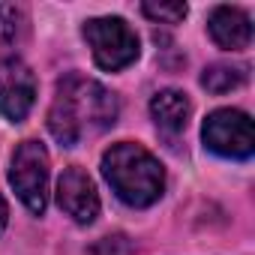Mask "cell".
Returning a JSON list of instances; mask_svg holds the SVG:
<instances>
[{"mask_svg": "<svg viewBox=\"0 0 255 255\" xmlns=\"http://www.w3.org/2000/svg\"><path fill=\"white\" fill-rule=\"evenodd\" d=\"M36 102V75L21 57L0 60V114L21 123Z\"/></svg>", "mask_w": 255, "mask_h": 255, "instance_id": "obj_6", "label": "cell"}, {"mask_svg": "<svg viewBox=\"0 0 255 255\" xmlns=\"http://www.w3.org/2000/svg\"><path fill=\"white\" fill-rule=\"evenodd\" d=\"M57 204L78 225H90L99 216V192H96L90 174L81 171L78 165L63 168V174L57 180Z\"/></svg>", "mask_w": 255, "mask_h": 255, "instance_id": "obj_7", "label": "cell"}, {"mask_svg": "<svg viewBox=\"0 0 255 255\" xmlns=\"http://www.w3.org/2000/svg\"><path fill=\"white\" fill-rule=\"evenodd\" d=\"M243 78H246L243 69H237V66H225V63H213V66L204 69V75H201V87L210 90V93H228V90L240 87Z\"/></svg>", "mask_w": 255, "mask_h": 255, "instance_id": "obj_10", "label": "cell"}, {"mask_svg": "<svg viewBox=\"0 0 255 255\" xmlns=\"http://www.w3.org/2000/svg\"><path fill=\"white\" fill-rule=\"evenodd\" d=\"M27 30V12L15 3H0V42L12 45Z\"/></svg>", "mask_w": 255, "mask_h": 255, "instance_id": "obj_11", "label": "cell"}, {"mask_svg": "<svg viewBox=\"0 0 255 255\" xmlns=\"http://www.w3.org/2000/svg\"><path fill=\"white\" fill-rule=\"evenodd\" d=\"M207 30L213 42L225 51H243L252 42V21L237 6H216L207 18Z\"/></svg>", "mask_w": 255, "mask_h": 255, "instance_id": "obj_8", "label": "cell"}, {"mask_svg": "<svg viewBox=\"0 0 255 255\" xmlns=\"http://www.w3.org/2000/svg\"><path fill=\"white\" fill-rule=\"evenodd\" d=\"M117 120V96L78 72H69L57 81L51 108H48V132L57 144L75 147L90 135L111 129Z\"/></svg>", "mask_w": 255, "mask_h": 255, "instance_id": "obj_1", "label": "cell"}, {"mask_svg": "<svg viewBox=\"0 0 255 255\" xmlns=\"http://www.w3.org/2000/svg\"><path fill=\"white\" fill-rule=\"evenodd\" d=\"M9 186L15 189V195L21 198V204L42 216L45 204H48V150L42 141H21L12 153V165H9Z\"/></svg>", "mask_w": 255, "mask_h": 255, "instance_id": "obj_4", "label": "cell"}, {"mask_svg": "<svg viewBox=\"0 0 255 255\" xmlns=\"http://www.w3.org/2000/svg\"><path fill=\"white\" fill-rule=\"evenodd\" d=\"M141 12L156 24H177L186 18V3H141Z\"/></svg>", "mask_w": 255, "mask_h": 255, "instance_id": "obj_12", "label": "cell"}, {"mask_svg": "<svg viewBox=\"0 0 255 255\" xmlns=\"http://www.w3.org/2000/svg\"><path fill=\"white\" fill-rule=\"evenodd\" d=\"M189 114H192V102L183 90L168 87L150 99V117L162 132H171V135L183 132L186 123H189Z\"/></svg>", "mask_w": 255, "mask_h": 255, "instance_id": "obj_9", "label": "cell"}, {"mask_svg": "<svg viewBox=\"0 0 255 255\" xmlns=\"http://www.w3.org/2000/svg\"><path fill=\"white\" fill-rule=\"evenodd\" d=\"M135 246L126 234H108L90 246V255H132Z\"/></svg>", "mask_w": 255, "mask_h": 255, "instance_id": "obj_13", "label": "cell"}, {"mask_svg": "<svg viewBox=\"0 0 255 255\" xmlns=\"http://www.w3.org/2000/svg\"><path fill=\"white\" fill-rule=\"evenodd\" d=\"M84 39L93 51V60L99 69L105 72H117V69H126L129 63L138 60V36L135 30L126 24L123 18L117 15H108V18H90L84 24Z\"/></svg>", "mask_w": 255, "mask_h": 255, "instance_id": "obj_3", "label": "cell"}, {"mask_svg": "<svg viewBox=\"0 0 255 255\" xmlns=\"http://www.w3.org/2000/svg\"><path fill=\"white\" fill-rule=\"evenodd\" d=\"M201 138L207 150L225 159H249L255 153V126L246 111L216 108L204 117Z\"/></svg>", "mask_w": 255, "mask_h": 255, "instance_id": "obj_5", "label": "cell"}, {"mask_svg": "<svg viewBox=\"0 0 255 255\" xmlns=\"http://www.w3.org/2000/svg\"><path fill=\"white\" fill-rule=\"evenodd\" d=\"M6 222H9V204H6L3 195H0V231L6 228Z\"/></svg>", "mask_w": 255, "mask_h": 255, "instance_id": "obj_14", "label": "cell"}, {"mask_svg": "<svg viewBox=\"0 0 255 255\" xmlns=\"http://www.w3.org/2000/svg\"><path fill=\"white\" fill-rule=\"evenodd\" d=\"M102 177L129 207H150L165 192L162 162L141 144L117 141L102 153Z\"/></svg>", "mask_w": 255, "mask_h": 255, "instance_id": "obj_2", "label": "cell"}]
</instances>
